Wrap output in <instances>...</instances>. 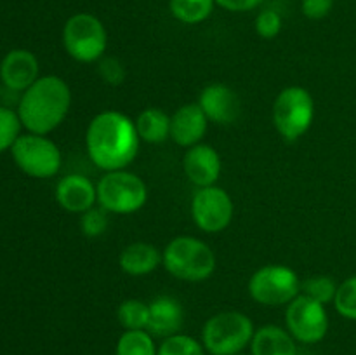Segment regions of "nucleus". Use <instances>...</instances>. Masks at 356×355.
I'll list each match as a JSON object with an SVG mask.
<instances>
[{
  "mask_svg": "<svg viewBox=\"0 0 356 355\" xmlns=\"http://www.w3.org/2000/svg\"><path fill=\"white\" fill-rule=\"evenodd\" d=\"M141 138L136 122L118 110L97 113L86 131V150L90 162L97 169H127L139 155Z\"/></svg>",
  "mask_w": 356,
  "mask_h": 355,
  "instance_id": "1",
  "label": "nucleus"
},
{
  "mask_svg": "<svg viewBox=\"0 0 356 355\" xmlns=\"http://www.w3.org/2000/svg\"><path fill=\"white\" fill-rule=\"evenodd\" d=\"M72 106V89L58 75H44L21 94L17 117L28 132L47 136L65 122Z\"/></svg>",
  "mask_w": 356,
  "mask_h": 355,
  "instance_id": "2",
  "label": "nucleus"
},
{
  "mask_svg": "<svg viewBox=\"0 0 356 355\" xmlns=\"http://www.w3.org/2000/svg\"><path fill=\"white\" fill-rule=\"evenodd\" d=\"M162 265L177 281L204 282L216 271V254L202 239L179 235L162 251Z\"/></svg>",
  "mask_w": 356,
  "mask_h": 355,
  "instance_id": "3",
  "label": "nucleus"
},
{
  "mask_svg": "<svg viewBox=\"0 0 356 355\" xmlns=\"http://www.w3.org/2000/svg\"><path fill=\"white\" fill-rule=\"evenodd\" d=\"M256 327L238 310H226L209 317L202 327V345L209 355H236L250 347Z\"/></svg>",
  "mask_w": 356,
  "mask_h": 355,
  "instance_id": "4",
  "label": "nucleus"
},
{
  "mask_svg": "<svg viewBox=\"0 0 356 355\" xmlns=\"http://www.w3.org/2000/svg\"><path fill=\"white\" fill-rule=\"evenodd\" d=\"M63 47L79 63H97L106 56L108 31L103 21L90 13H76L63 26Z\"/></svg>",
  "mask_w": 356,
  "mask_h": 355,
  "instance_id": "5",
  "label": "nucleus"
},
{
  "mask_svg": "<svg viewBox=\"0 0 356 355\" xmlns=\"http://www.w3.org/2000/svg\"><path fill=\"white\" fill-rule=\"evenodd\" d=\"M97 205L110 214H134L148 202V187L127 169L108 171L96 183Z\"/></svg>",
  "mask_w": 356,
  "mask_h": 355,
  "instance_id": "6",
  "label": "nucleus"
},
{
  "mask_svg": "<svg viewBox=\"0 0 356 355\" xmlns=\"http://www.w3.org/2000/svg\"><path fill=\"white\" fill-rule=\"evenodd\" d=\"M273 125L287 141H298L306 134L315 120V100L301 86H289L275 97L271 111Z\"/></svg>",
  "mask_w": 356,
  "mask_h": 355,
  "instance_id": "7",
  "label": "nucleus"
},
{
  "mask_svg": "<svg viewBox=\"0 0 356 355\" xmlns=\"http://www.w3.org/2000/svg\"><path fill=\"white\" fill-rule=\"evenodd\" d=\"M250 298L263 306H287L301 294V278L287 265H264L249 278Z\"/></svg>",
  "mask_w": 356,
  "mask_h": 355,
  "instance_id": "8",
  "label": "nucleus"
},
{
  "mask_svg": "<svg viewBox=\"0 0 356 355\" xmlns=\"http://www.w3.org/2000/svg\"><path fill=\"white\" fill-rule=\"evenodd\" d=\"M13 160L26 176L47 180L59 173L63 155L59 146L44 134H19V138L10 146Z\"/></svg>",
  "mask_w": 356,
  "mask_h": 355,
  "instance_id": "9",
  "label": "nucleus"
},
{
  "mask_svg": "<svg viewBox=\"0 0 356 355\" xmlns=\"http://www.w3.org/2000/svg\"><path fill=\"white\" fill-rule=\"evenodd\" d=\"M329 327L327 306L308 296L299 294L285 308V329L299 343H320L329 333Z\"/></svg>",
  "mask_w": 356,
  "mask_h": 355,
  "instance_id": "10",
  "label": "nucleus"
},
{
  "mask_svg": "<svg viewBox=\"0 0 356 355\" xmlns=\"http://www.w3.org/2000/svg\"><path fill=\"white\" fill-rule=\"evenodd\" d=\"M233 216H235V205L225 188L218 184L197 188L191 198V218L202 232H225L232 225Z\"/></svg>",
  "mask_w": 356,
  "mask_h": 355,
  "instance_id": "11",
  "label": "nucleus"
},
{
  "mask_svg": "<svg viewBox=\"0 0 356 355\" xmlns=\"http://www.w3.org/2000/svg\"><path fill=\"white\" fill-rule=\"evenodd\" d=\"M198 104L204 110L209 122L219 125H232L238 120L242 103L235 90L221 82L209 84L198 96Z\"/></svg>",
  "mask_w": 356,
  "mask_h": 355,
  "instance_id": "12",
  "label": "nucleus"
},
{
  "mask_svg": "<svg viewBox=\"0 0 356 355\" xmlns=\"http://www.w3.org/2000/svg\"><path fill=\"white\" fill-rule=\"evenodd\" d=\"M183 171L193 187H212L221 178V155L212 145L198 143L191 148H186L183 157Z\"/></svg>",
  "mask_w": 356,
  "mask_h": 355,
  "instance_id": "13",
  "label": "nucleus"
},
{
  "mask_svg": "<svg viewBox=\"0 0 356 355\" xmlns=\"http://www.w3.org/2000/svg\"><path fill=\"white\" fill-rule=\"evenodd\" d=\"M37 56L28 49H13L0 63V80L3 86L16 93H24L40 77Z\"/></svg>",
  "mask_w": 356,
  "mask_h": 355,
  "instance_id": "14",
  "label": "nucleus"
},
{
  "mask_svg": "<svg viewBox=\"0 0 356 355\" xmlns=\"http://www.w3.org/2000/svg\"><path fill=\"white\" fill-rule=\"evenodd\" d=\"M209 118L198 103H186L170 115V139L181 148L202 143L207 134Z\"/></svg>",
  "mask_w": 356,
  "mask_h": 355,
  "instance_id": "15",
  "label": "nucleus"
},
{
  "mask_svg": "<svg viewBox=\"0 0 356 355\" xmlns=\"http://www.w3.org/2000/svg\"><path fill=\"white\" fill-rule=\"evenodd\" d=\"M54 197L59 207L65 211L83 214L97 205V188L82 174H68L58 181Z\"/></svg>",
  "mask_w": 356,
  "mask_h": 355,
  "instance_id": "16",
  "label": "nucleus"
},
{
  "mask_svg": "<svg viewBox=\"0 0 356 355\" xmlns=\"http://www.w3.org/2000/svg\"><path fill=\"white\" fill-rule=\"evenodd\" d=\"M184 322V310L172 296H159L149 303L148 333L156 338H169L181 333Z\"/></svg>",
  "mask_w": 356,
  "mask_h": 355,
  "instance_id": "17",
  "label": "nucleus"
},
{
  "mask_svg": "<svg viewBox=\"0 0 356 355\" xmlns=\"http://www.w3.org/2000/svg\"><path fill=\"white\" fill-rule=\"evenodd\" d=\"M162 265V251L149 242H132L118 254V267L131 277H146Z\"/></svg>",
  "mask_w": 356,
  "mask_h": 355,
  "instance_id": "18",
  "label": "nucleus"
},
{
  "mask_svg": "<svg viewBox=\"0 0 356 355\" xmlns=\"http://www.w3.org/2000/svg\"><path fill=\"white\" fill-rule=\"evenodd\" d=\"M250 355H298V345L285 327L266 324L254 333Z\"/></svg>",
  "mask_w": 356,
  "mask_h": 355,
  "instance_id": "19",
  "label": "nucleus"
},
{
  "mask_svg": "<svg viewBox=\"0 0 356 355\" xmlns=\"http://www.w3.org/2000/svg\"><path fill=\"white\" fill-rule=\"evenodd\" d=\"M134 122L141 141L149 143V145H160V143L170 139V115L162 108H145Z\"/></svg>",
  "mask_w": 356,
  "mask_h": 355,
  "instance_id": "20",
  "label": "nucleus"
},
{
  "mask_svg": "<svg viewBox=\"0 0 356 355\" xmlns=\"http://www.w3.org/2000/svg\"><path fill=\"white\" fill-rule=\"evenodd\" d=\"M216 0H169L174 19L183 24H200L211 17Z\"/></svg>",
  "mask_w": 356,
  "mask_h": 355,
  "instance_id": "21",
  "label": "nucleus"
},
{
  "mask_svg": "<svg viewBox=\"0 0 356 355\" xmlns=\"http://www.w3.org/2000/svg\"><path fill=\"white\" fill-rule=\"evenodd\" d=\"M117 320L125 331H146L149 322V303L143 299H125L117 308Z\"/></svg>",
  "mask_w": 356,
  "mask_h": 355,
  "instance_id": "22",
  "label": "nucleus"
},
{
  "mask_svg": "<svg viewBox=\"0 0 356 355\" xmlns=\"http://www.w3.org/2000/svg\"><path fill=\"white\" fill-rule=\"evenodd\" d=\"M115 355H159V347L148 331H124L115 347Z\"/></svg>",
  "mask_w": 356,
  "mask_h": 355,
  "instance_id": "23",
  "label": "nucleus"
},
{
  "mask_svg": "<svg viewBox=\"0 0 356 355\" xmlns=\"http://www.w3.org/2000/svg\"><path fill=\"white\" fill-rule=\"evenodd\" d=\"M337 285L339 284L329 275H313V277L301 281V294L327 306L336 299Z\"/></svg>",
  "mask_w": 356,
  "mask_h": 355,
  "instance_id": "24",
  "label": "nucleus"
},
{
  "mask_svg": "<svg viewBox=\"0 0 356 355\" xmlns=\"http://www.w3.org/2000/svg\"><path fill=\"white\" fill-rule=\"evenodd\" d=\"M204 345L190 334L177 333L165 338L159 347V355H205Z\"/></svg>",
  "mask_w": 356,
  "mask_h": 355,
  "instance_id": "25",
  "label": "nucleus"
},
{
  "mask_svg": "<svg viewBox=\"0 0 356 355\" xmlns=\"http://www.w3.org/2000/svg\"><path fill=\"white\" fill-rule=\"evenodd\" d=\"M332 305L341 317L356 322V275H351L337 285L336 299Z\"/></svg>",
  "mask_w": 356,
  "mask_h": 355,
  "instance_id": "26",
  "label": "nucleus"
},
{
  "mask_svg": "<svg viewBox=\"0 0 356 355\" xmlns=\"http://www.w3.org/2000/svg\"><path fill=\"white\" fill-rule=\"evenodd\" d=\"M110 212L104 211L101 205H94L92 209L86 211L83 214H80V232L83 233L89 239H96L106 233L108 226H110Z\"/></svg>",
  "mask_w": 356,
  "mask_h": 355,
  "instance_id": "27",
  "label": "nucleus"
},
{
  "mask_svg": "<svg viewBox=\"0 0 356 355\" xmlns=\"http://www.w3.org/2000/svg\"><path fill=\"white\" fill-rule=\"evenodd\" d=\"M21 120L16 111L6 106H0V153L10 150L17 138H19Z\"/></svg>",
  "mask_w": 356,
  "mask_h": 355,
  "instance_id": "28",
  "label": "nucleus"
},
{
  "mask_svg": "<svg viewBox=\"0 0 356 355\" xmlns=\"http://www.w3.org/2000/svg\"><path fill=\"white\" fill-rule=\"evenodd\" d=\"M282 26H284L282 16L273 9H263L256 16V21H254L257 37L264 38V40H273V38H277L280 35Z\"/></svg>",
  "mask_w": 356,
  "mask_h": 355,
  "instance_id": "29",
  "label": "nucleus"
},
{
  "mask_svg": "<svg viewBox=\"0 0 356 355\" xmlns=\"http://www.w3.org/2000/svg\"><path fill=\"white\" fill-rule=\"evenodd\" d=\"M97 73H99L101 80L111 87H117L124 84L125 80V66L115 56H103L97 61Z\"/></svg>",
  "mask_w": 356,
  "mask_h": 355,
  "instance_id": "30",
  "label": "nucleus"
},
{
  "mask_svg": "<svg viewBox=\"0 0 356 355\" xmlns=\"http://www.w3.org/2000/svg\"><path fill=\"white\" fill-rule=\"evenodd\" d=\"M334 0H301V13L312 21L323 19L330 14Z\"/></svg>",
  "mask_w": 356,
  "mask_h": 355,
  "instance_id": "31",
  "label": "nucleus"
},
{
  "mask_svg": "<svg viewBox=\"0 0 356 355\" xmlns=\"http://www.w3.org/2000/svg\"><path fill=\"white\" fill-rule=\"evenodd\" d=\"M263 3V0H216V6L229 13H249L257 9Z\"/></svg>",
  "mask_w": 356,
  "mask_h": 355,
  "instance_id": "32",
  "label": "nucleus"
},
{
  "mask_svg": "<svg viewBox=\"0 0 356 355\" xmlns=\"http://www.w3.org/2000/svg\"><path fill=\"white\" fill-rule=\"evenodd\" d=\"M236 355H249V354H243V352H242V354H236Z\"/></svg>",
  "mask_w": 356,
  "mask_h": 355,
  "instance_id": "33",
  "label": "nucleus"
}]
</instances>
